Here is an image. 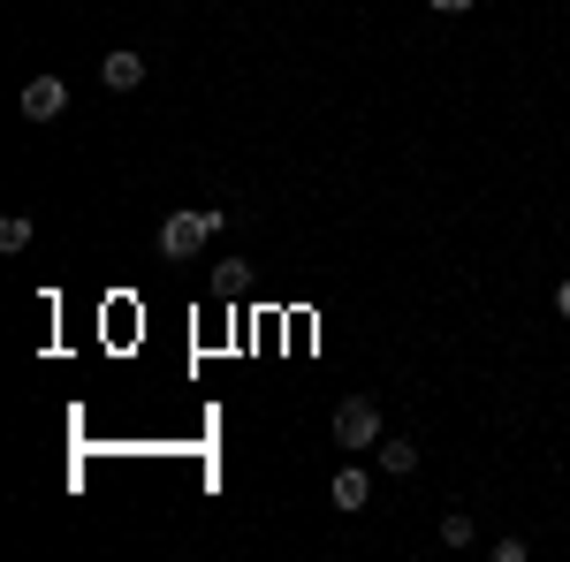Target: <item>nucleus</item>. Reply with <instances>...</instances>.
Instances as JSON below:
<instances>
[{
  "mask_svg": "<svg viewBox=\"0 0 570 562\" xmlns=\"http://www.w3.org/2000/svg\"><path fill=\"white\" fill-rule=\"evenodd\" d=\"M99 85H107V91H137V85H145V53H130V46L99 53Z\"/></svg>",
  "mask_w": 570,
  "mask_h": 562,
  "instance_id": "39448f33",
  "label": "nucleus"
},
{
  "mask_svg": "<svg viewBox=\"0 0 570 562\" xmlns=\"http://www.w3.org/2000/svg\"><path fill=\"white\" fill-rule=\"evenodd\" d=\"M472 540H480L472 510H449V517H441V548H472Z\"/></svg>",
  "mask_w": 570,
  "mask_h": 562,
  "instance_id": "0eeeda50",
  "label": "nucleus"
},
{
  "mask_svg": "<svg viewBox=\"0 0 570 562\" xmlns=\"http://www.w3.org/2000/svg\"><path fill=\"white\" fill-rule=\"evenodd\" d=\"M373 464H381L389 479H411V472H419V448H411V441H381V448H373Z\"/></svg>",
  "mask_w": 570,
  "mask_h": 562,
  "instance_id": "423d86ee",
  "label": "nucleus"
},
{
  "mask_svg": "<svg viewBox=\"0 0 570 562\" xmlns=\"http://www.w3.org/2000/svg\"><path fill=\"white\" fill-rule=\"evenodd\" d=\"M335 448H381V403L373 395H343L335 403Z\"/></svg>",
  "mask_w": 570,
  "mask_h": 562,
  "instance_id": "f03ea898",
  "label": "nucleus"
},
{
  "mask_svg": "<svg viewBox=\"0 0 570 562\" xmlns=\"http://www.w3.org/2000/svg\"><path fill=\"white\" fill-rule=\"evenodd\" d=\"M556 312H563V319H570V282H563V289H556Z\"/></svg>",
  "mask_w": 570,
  "mask_h": 562,
  "instance_id": "9d476101",
  "label": "nucleus"
},
{
  "mask_svg": "<svg viewBox=\"0 0 570 562\" xmlns=\"http://www.w3.org/2000/svg\"><path fill=\"white\" fill-rule=\"evenodd\" d=\"M327 502H335V510H365V502H373V472H365V464H343V472L327 479Z\"/></svg>",
  "mask_w": 570,
  "mask_h": 562,
  "instance_id": "20e7f679",
  "label": "nucleus"
},
{
  "mask_svg": "<svg viewBox=\"0 0 570 562\" xmlns=\"http://www.w3.org/2000/svg\"><path fill=\"white\" fill-rule=\"evenodd\" d=\"M220 228H228V214H220V206H176V214L160 220V252H168V259H198Z\"/></svg>",
  "mask_w": 570,
  "mask_h": 562,
  "instance_id": "f257e3e1",
  "label": "nucleus"
},
{
  "mask_svg": "<svg viewBox=\"0 0 570 562\" xmlns=\"http://www.w3.org/2000/svg\"><path fill=\"white\" fill-rule=\"evenodd\" d=\"M16 107H23V122H53V115H69V85L46 69V77H31V85H23V99H16Z\"/></svg>",
  "mask_w": 570,
  "mask_h": 562,
  "instance_id": "7ed1b4c3",
  "label": "nucleus"
},
{
  "mask_svg": "<svg viewBox=\"0 0 570 562\" xmlns=\"http://www.w3.org/2000/svg\"><path fill=\"white\" fill-rule=\"evenodd\" d=\"M31 244V214H8L0 220V252H23Z\"/></svg>",
  "mask_w": 570,
  "mask_h": 562,
  "instance_id": "6e6552de",
  "label": "nucleus"
},
{
  "mask_svg": "<svg viewBox=\"0 0 570 562\" xmlns=\"http://www.w3.org/2000/svg\"><path fill=\"white\" fill-rule=\"evenodd\" d=\"M426 8H434V16H464L472 0H426Z\"/></svg>",
  "mask_w": 570,
  "mask_h": 562,
  "instance_id": "1a4fd4ad",
  "label": "nucleus"
}]
</instances>
